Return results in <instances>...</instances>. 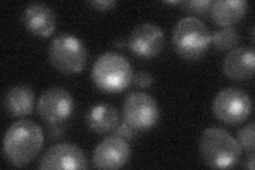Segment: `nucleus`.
<instances>
[{
    "instance_id": "obj_9",
    "label": "nucleus",
    "mask_w": 255,
    "mask_h": 170,
    "mask_svg": "<svg viewBox=\"0 0 255 170\" xmlns=\"http://www.w3.org/2000/svg\"><path fill=\"white\" fill-rule=\"evenodd\" d=\"M39 169H86L89 162L84 151L75 144L61 143L52 146L42 157Z\"/></svg>"
},
{
    "instance_id": "obj_13",
    "label": "nucleus",
    "mask_w": 255,
    "mask_h": 170,
    "mask_svg": "<svg viewBox=\"0 0 255 170\" xmlns=\"http://www.w3.org/2000/svg\"><path fill=\"white\" fill-rule=\"evenodd\" d=\"M223 71L235 81L248 80L254 75V49L252 47H237L231 50L223 61Z\"/></svg>"
},
{
    "instance_id": "obj_22",
    "label": "nucleus",
    "mask_w": 255,
    "mask_h": 170,
    "mask_svg": "<svg viewBox=\"0 0 255 170\" xmlns=\"http://www.w3.org/2000/svg\"><path fill=\"white\" fill-rule=\"evenodd\" d=\"M89 4L98 11H110L114 9L116 5L115 0H94V1H89Z\"/></svg>"
},
{
    "instance_id": "obj_15",
    "label": "nucleus",
    "mask_w": 255,
    "mask_h": 170,
    "mask_svg": "<svg viewBox=\"0 0 255 170\" xmlns=\"http://www.w3.org/2000/svg\"><path fill=\"white\" fill-rule=\"evenodd\" d=\"M248 10L245 0H217L211 7L212 19L221 27H231L241 20Z\"/></svg>"
},
{
    "instance_id": "obj_12",
    "label": "nucleus",
    "mask_w": 255,
    "mask_h": 170,
    "mask_svg": "<svg viewBox=\"0 0 255 170\" xmlns=\"http://www.w3.org/2000/svg\"><path fill=\"white\" fill-rule=\"evenodd\" d=\"M21 19L29 32L39 37L50 36L57 25V17L51 7L43 2H32L22 12Z\"/></svg>"
},
{
    "instance_id": "obj_20",
    "label": "nucleus",
    "mask_w": 255,
    "mask_h": 170,
    "mask_svg": "<svg viewBox=\"0 0 255 170\" xmlns=\"http://www.w3.org/2000/svg\"><path fill=\"white\" fill-rule=\"evenodd\" d=\"M132 81L138 87L148 88L153 84L154 78H153L152 75L150 74V72L145 71V70H140V71H137L136 74L133 75Z\"/></svg>"
},
{
    "instance_id": "obj_1",
    "label": "nucleus",
    "mask_w": 255,
    "mask_h": 170,
    "mask_svg": "<svg viewBox=\"0 0 255 170\" xmlns=\"http://www.w3.org/2000/svg\"><path fill=\"white\" fill-rule=\"evenodd\" d=\"M43 144L42 128L34 121L20 119L6 130L3 139V153L12 165L22 167L38 155Z\"/></svg>"
},
{
    "instance_id": "obj_4",
    "label": "nucleus",
    "mask_w": 255,
    "mask_h": 170,
    "mask_svg": "<svg viewBox=\"0 0 255 170\" xmlns=\"http://www.w3.org/2000/svg\"><path fill=\"white\" fill-rule=\"evenodd\" d=\"M172 43L175 51L183 59L198 60L209 49L211 33L202 20L195 16H187L174 26Z\"/></svg>"
},
{
    "instance_id": "obj_10",
    "label": "nucleus",
    "mask_w": 255,
    "mask_h": 170,
    "mask_svg": "<svg viewBox=\"0 0 255 170\" xmlns=\"http://www.w3.org/2000/svg\"><path fill=\"white\" fill-rule=\"evenodd\" d=\"M128 44L134 54L139 58L150 59L162 51L165 34L154 23L143 22L133 29Z\"/></svg>"
},
{
    "instance_id": "obj_19",
    "label": "nucleus",
    "mask_w": 255,
    "mask_h": 170,
    "mask_svg": "<svg viewBox=\"0 0 255 170\" xmlns=\"http://www.w3.org/2000/svg\"><path fill=\"white\" fill-rule=\"evenodd\" d=\"M181 4L183 9L187 12L205 14L211 11L213 1H210V0H190V1H183Z\"/></svg>"
},
{
    "instance_id": "obj_24",
    "label": "nucleus",
    "mask_w": 255,
    "mask_h": 170,
    "mask_svg": "<svg viewBox=\"0 0 255 170\" xmlns=\"http://www.w3.org/2000/svg\"><path fill=\"white\" fill-rule=\"evenodd\" d=\"M247 168H249L250 170L254 169V155H253V152H251V155L248 159V162H247Z\"/></svg>"
},
{
    "instance_id": "obj_23",
    "label": "nucleus",
    "mask_w": 255,
    "mask_h": 170,
    "mask_svg": "<svg viewBox=\"0 0 255 170\" xmlns=\"http://www.w3.org/2000/svg\"><path fill=\"white\" fill-rule=\"evenodd\" d=\"M63 133L64 127L61 124L50 125V127L48 128V134H49L50 139H59V137H62Z\"/></svg>"
},
{
    "instance_id": "obj_3",
    "label": "nucleus",
    "mask_w": 255,
    "mask_h": 170,
    "mask_svg": "<svg viewBox=\"0 0 255 170\" xmlns=\"http://www.w3.org/2000/svg\"><path fill=\"white\" fill-rule=\"evenodd\" d=\"M133 71L130 62L115 52L101 54L92 68V79L95 85L107 93L125 91L132 82Z\"/></svg>"
},
{
    "instance_id": "obj_6",
    "label": "nucleus",
    "mask_w": 255,
    "mask_h": 170,
    "mask_svg": "<svg viewBox=\"0 0 255 170\" xmlns=\"http://www.w3.org/2000/svg\"><path fill=\"white\" fill-rule=\"evenodd\" d=\"M214 114L229 125L242 124L252 112L250 96L241 88L229 87L220 91L213 102Z\"/></svg>"
},
{
    "instance_id": "obj_16",
    "label": "nucleus",
    "mask_w": 255,
    "mask_h": 170,
    "mask_svg": "<svg viewBox=\"0 0 255 170\" xmlns=\"http://www.w3.org/2000/svg\"><path fill=\"white\" fill-rule=\"evenodd\" d=\"M86 125L95 133L112 132L119 125V113L113 105L108 103L95 105L86 116Z\"/></svg>"
},
{
    "instance_id": "obj_5",
    "label": "nucleus",
    "mask_w": 255,
    "mask_h": 170,
    "mask_svg": "<svg viewBox=\"0 0 255 170\" xmlns=\"http://www.w3.org/2000/svg\"><path fill=\"white\" fill-rule=\"evenodd\" d=\"M87 49L81 39L69 33L55 36L48 48L51 65L62 74L74 75L86 65Z\"/></svg>"
},
{
    "instance_id": "obj_2",
    "label": "nucleus",
    "mask_w": 255,
    "mask_h": 170,
    "mask_svg": "<svg viewBox=\"0 0 255 170\" xmlns=\"http://www.w3.org/2000/svg\"><path fill=\"white\" fill-rule=\"evenodd\" d=\"M199 150L204 163L214 169L232 168L242 156L238 142L229 132L217 127L209 128L203 132Z\"/></svg>"
},
{
    "instance_id": "obj_14",
    "label": "nucleus",
    "mask_w": 255,
    "mask_h": 170,
    "mask_svg": "<svg viewBox=\"0 0 255 170\" xmlns=\"http://www.w3.org/2000/svg\"><path fill=\"white\" fill-rule=\"evenodd\" d=\"M35 95L32 88L26 84L11 87L4 95L3 107L7 114L13 117H22L33 111Z\"/></svg>"
},
{
    "instance_id": "obj_8",
    "label": "nucleus",
    "mask_w": 255,
    "mask_h": 170,
    "mask_svg": "<svg viewBox=\"0 0 255 170\" xmlns=\"http://www.w3.org/2000/svg\"><path fill=\"white\" fill-rule=\"evenodd\" d=\"M74 99L68 91L62 87L47 90L37 102V113L45 123L49 125L62 124L73 114Z\"/></svg>"
},
{
    "instance_id": "obj_7",
    "label": "nucleus",
    "mask_w": 255,
    "mask_h": 170,
    "mask_svg": "<svg viewBox=\"0 0 255 170\" xmlns=\"http://www.w3.org/2000/svg\"><path fill=\"white\" fill-rule=\"evenodd\" d=\"M159 118L155 100L148 94L133 92L126 97L124 121L136 131H147L153 128Z\"/></svg>"
},
{
    "instance_id": "obj_18",
    "label": "nucleus",
    "mask_w": 255,
    "mask_h": 170,
    "mask_svg": "<svg viewBox=\"0 0 255 170\" xmlns=\"http://www.w3.org/2000/svg\"><path fill=\"white\" fill-rule=\"evenodd\" d=\"M238 144L242 149L253 152L254 149V123L245 126L237 133Z\"/></svg>"
},
{
    "instance_id": "obj_17",
    "label": "nucleus",
    "mask_w": 255,
    "mask_h": 170,
    "mask_svg": "<svg viewBox=\"0 0 255 170\" xmlns=\"http://www.w3.org/2000/svg\"><path fill=\"white\" fill-rule=\"evenodd\" d=\"M241 40L242 36L239 32L232 27H223L211 34V42L216 49L221 51L235 49Z\"/></svg>"
},
{
    "instance_id": "obj_21",
    "label": "nucleus",
    "mask_w": 255,
    "mask_h": 170,
    "mask_svg": "<svg viewBox=\"0 0 255 170\" xmlns=\"http://www.w3.org/2000/svg\"><path fill=\"white\" fill-rule=\"evenodd\" d=\"M114 131H115L117 136L122 137V139H124V140H131V139H133L135 133L137 132L136 130H134L132 127H130L129 125H128L126 121H123V123H119V125L116 127V129H115Z\"/></svg>"
},
{
    "instance_id": "obj_11",
    "label": "nucleus",
    "mask_w": 255,
    "mask_h": 170,
    "mask_svg": "<svg viewBox=\"0 0 255 170\" xmlns=\"http://www.w3.org/2000/svg\"><path fill=\"white\" fill-rule=\"evenodd\" d=\"M131 157L127 141L117 135L103 140L94 150L93 162L99 169H119L126 166Z\"/></svg>"
}]
</instances>
